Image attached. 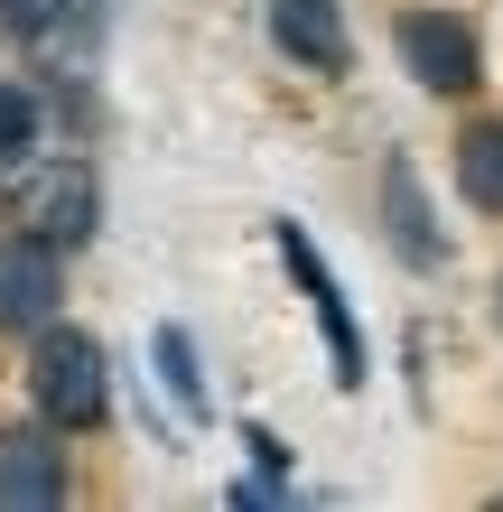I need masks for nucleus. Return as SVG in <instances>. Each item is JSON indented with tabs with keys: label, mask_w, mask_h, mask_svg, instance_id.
<instances>
[{
	"label": "nucleus",
	"mask_w": 503,
	"mask_h": 512,
	"mask_svg": "<svg viewBox=\"0 0 503 512\" xmlns=\"http://www.w3.org/2000/svg\"><path fill=\"white\" fill-rule=\"evenodd\" d=\"M280 261L299 270V289H308V308H317V326H327V354H336V382L354 391L364 382V326H354V308H345V289H336V270L317 261V243L299 224H280Z\"/></svg>",
	"instance_id": "obj_4"
},
{
	"label": "nucleus",
	"mask_w": 503,
	"mask_h": 512,
	"mask_svg": "<svg viewBox=\"0 0 503 512\" xmlns=\"http://www.w3.org/2000/svg\"><path fill=\"white\" fill-rule=\"evenodd\" d=\"M271 38H280V56H299V66L345 75V10L336 0H271Z\"/></svg>",
	"instance_id": "obj_6"
},
{
	"label": "nucleus",
	"mask_w": 503,
	"mask_h": 512,
	"mask_svg": "<svg viewBox=\"0 0 503 512\" xmlns=\"http://www.w3.org/2000/svg\"><path fill=\"white\" fill-rule=\"evenodd\" d=\"M401 66H410V84H429V94H466V84L485 75V56H476V28L466 19H448V10H410L401 28Z\"/></svg>",
	"instance_id": "obj_2"
},
{
	"label": "nucleus",
	"mask_w": 503,
	"mask_h": 512,
	"mask_svg": "<svg viewBox=\"0 0 503 512\" xmlns=\"http://www.w3.org/2000/svg\"><path fill=\"white\" fill-rule=\"evenodd\" d=\"M457 187H466V205L503 215V122H466L457 131Z\"/></svg>",
	"instance_id": "obj_9"
},
{
	"label": "nucleus",
	"mask_w": 503,
	"mask_h": 512,
	"mask_svg": "<svg viewBox=\"0 0 503 512\" xmlns=\"http://www.w3.org/2000/svg\"><path fill=\"white\" fill-rule=\"evenodd\" d=\"M28 149H38V94L28 84H0V177H19Z\"/></svg>",
	"instance_id": "obj_11"
},
{
	"label": "nucleus",
	"mask_w": 503,
	"mask_h": 512,
	"mask_svg": "<svg viewBox=\"0 0 503 512\" xmlns=\"http://www.w3.org/2000/svg\"><path fill=\"white\" fill-rule=\"evenodd\" d=\"M28 391H38V410L56 419V429H94L103 419V354H94V336H38V364H28Z\"/></svg>",
	"instance_id": "obj_1"
},
{
	"label": "nucleus",
	"mask_w": 503,
	"mask_h": 512,
	"mask_svg": "<svg viewBox=\"0 0 503 512\" xmlns=\"http://www.w3.org/2000/svg\"><path fill=\"white\" fill-rule=\"evenodd\" d=\"M494 317H503V280H494Z\"/></svg>",
	"instance_id": "obj_13"
},
{
	"label": "nucleus",
	"mask_w": 503,
	"mask_h": 512,
	"mask_svg": "<svg viewBox=\"0 0 503 512\" xmlns=\"http://www.w3.org/2000/svg\"><path fill=\"white\" fill-rule=\"evenodd\" d=\"M28 224L47 233V243H84L94 233V168H56L38 196H28Z\"/></svg>",
	"instance_id": "obj_7"
},
{
	"label": "nucleus",
	"mask_w": 503,
	"mask_h": 512,
	"mask_svg": "<svg viewBox=\"0 0 503 512\" xmlns=\"http://www.w3.org/2000/svg\"><path fill=\"white\" fill-rule=\"evenodd\" d=\"M159 382H168V401L205 419V373H196V345H187V326H159Z\"/></svg>",
	"instance_id": "obj_10"
},
{
	"label": "nucleus",
	"mask_w": 503,
	"mask_h": 512,
	"mask_svg": "<svg viewBox=\"0 0 503 512\" xmlns=\"http://www.w3.org/2000/svg\"><path fill=\"white\" fill-rule=\"evenodd\" d=\"M66 10H75V0H0V28H19V38H56Z\"/></svg>",
	"instance_id": "obj_12"
},
{
	"label": "nucleus",
	"mask_w": 503,
	"mask_h": 512,
	"mask_svg": "<svg viewBox=\"0 0 503 512\" xmlns=\"http://www.w3.org/2000/svg\"><path fill=\"white\" fill-rule=\"evenodd\" d=\"M382 215H392V243H401V261H448V243L429 233V215H420V177H410V159H382Z\"/></svg>",
	"instance_id": "obj_8"
},
{
	"label": "nucleus",
	"mask_w": 503,
	"mask_h": 512,
	"mask_svg": "<svg viewBox=\"0 0 503 512\" xmlns=\"http://www.w3.org/2000/svg\"><path fill=\"white\" fill-rule=\"evenodd\" d=\"M56 298H66V280H56V243L47 233L0 243V336H47Z\"/></svg>",
	"instance_id": "obj_3"
},
{
	"label": "nucleus",
	"mask_w": 503,
	"mask_h": 512,
	"mask_svg": "<svg viewBox=\"0 0 503 512\" xmlns=\"http://www.w3.org/2000/svg\"><path fill=\"white\" fill-rule=\"evenodd\" d=\"M0 503H19V512L66 503V447L47 429H0Z\"/></svg>",
	"instance_id": "obj_5"
}]
</instances>
